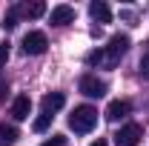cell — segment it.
Wrapping results in <instances>:
<instances>
[{"label": "cell", "mask_w": 149, "mask_h": 146, "mask_svg": "<svg viewBox=\"0 0 149 146\" xmlns=\"http://www.w3.org/2000/svg\"><path fill=\"white\" fill-rule=\"evenodd\" d=\"M40 146H66V138L63 135H55V138H49L46 143H40Z\"/></svg>", "instance_id": "obj_16"}, {"label": "cell", "mask_w": 149, "mask_h": 146, "mask_svg": "<svg viewBox=\"0 0 149 146\" xmlns=\"http://www.w3.org/2000/svg\"><path fill=\"white\" fill-rule=\"evenodd\" d=\"M141 74H149V40L143 43V55H141Z\"/></svg>", "instance_id": "obj_15"}, {"label": "cell", "mask_w": 149, "mask_h": 146, "mask_svg": "<svg viewBox=\"0 0 149 146\" xmlns=\"http://www.w3.org/2000/svg\"><path fill=\"white\" fill-rule=\"evenodd\" d=\"M9 60V43H0V66H6Z\"/></svg>", "instance_id": "obj_17"}, {"label": "cell", "mask_w": 149, "mask_h": 146, "mask_svg": "<svg viewBox=\"0 0 149 146\" xmlns=\"http://www.w3.org/2000/svg\"><path fill=\"white\" fill-rule=\"evenodd\" d=\"M49 123H52V115H40L35 123H32V129H35V132H46V129H49Z\"/></svg>", "instance_id": "obj_13"}, {"label": "cell", "mask_w": 149, "mask_h": 146, "mask_svg": "<svg viewBox=\"0 0 149 146\" xmlns=\"http://www.w3.org/2000/svg\"><path fill=\"white\" fill-rule=\"evenodd\" d=\"M17 15H26V17H43L46 15V3H40V0H35V3H26V6H20Z\"/></svg>", "instance_id": "obj_11"}, {"label": "cell", "mask_w": 149, "mask_h": 146, "mask_svg": "<svg viewBox=\"0 0 149 146\" xmlns=\"http://www.w3.org/2000/svg\"><path fill=\"white\" fill-rule=\"evenodd\" d=\"M0 26H3V29H15V26H17V9H12V12L3 17V23H0Z\"/></svg>", "instance_id": "obj_14"}, {"label": "cell", "mask_w": 149, "mask_h": 146, "mask_svg": "<svg viewBox=\"0 0 149 146\" xmlns=\"http://www.w3.org/2000/svg\"><path fill=\"white\" fill-rule=\"evenodd\" d=\"M29 112H32V100H29V95H17L15 103H12V117H15V120H26Z\"/></svg>", "instance_id": "obj_8"}, {"label": "cell", "mask_w": 149, "mask_h": 146, "mask_svg": "<svg viewBox=\"0 0 149 146\" xmlns=\"http://www.w3.org/2000/svg\"><path fill=\"white\" fill-rule=\"evenodd\" d=\"M129 52V37L126 35H115L109 40V46H103V49H95L86 55V63L89 66H103V69H115L118 63H120V57Z\"/></svg>", "instance_id": "obj_1"}, {"label": "cell", "mask_w": 149, "mask_h": 146, "mask_svg": "<svg viewBox=\"0 0 149 146\" xmlns=\"http://www.w3.org/2000/svg\"><path fill=\"white\" fill-rule=\"evenodd\" d=\"M63 103H66L63 92H52V95H46V97H43V115H52V112L63 109Z\"/></svg>", "instance_id": "obj_9"}, {"label": "cell", "mask_w": 149, "mask_h": 146, "mask_svg": "<svg viewBox=\"0 0 149 146\" xmlns=\"http://www.w3.org/2000/svg\"><path fill=\"white\" fill-rule=\"evenodd\" d=\"M46 46H49V40H46L43 32H29V35L23 37V52L26 55H43Z\"/></svg>", "instance_id": "obj_5"}, {"label": "cell", "mask_w": 149, "mask_h": 146, "mask_svg": "<svg viewBox=\"0 0 149 146\" xmlns=\"http://www.w3.org/2000/svg\"><path fill=\"white\" fill-rule=\"evenodd\" d=\"M17 138H20V132L12 126V123H3V126H0V146H15Z\"/></svg>", "instance_id": "obj_12"}, {"label": "cell", "mask_w": 149, "mask_h": 146, "mask_svg": "<svg viewBox=\"0 0 149 146\" xmlns=\"http://www.w3.org/2000/svg\"><path fill=\"white\" fill-rule=\"evenodd\" d=\"M3 95H6V80L0 77V97H3Z\"/></svg>", "instance_id": "obj_19"}, {"label": "cell", "mask_w": 149, "mask_h": 146, "mask_svg": "<svg viewBox=\"0 0 149 146\" xmlns=\"http://www.w3.org/2000/svg\"><path fill=\"white\" fill-rule=\"evenodd\" d=\"M89 146H109V143H106L103 138H97V140H95V143H89Z\"/></svg>", "instance_id": "obj_18"}, {"label": "cell", "mask_w": 149, "mask_h": 146, "mask_svg": "<svg viewBox=\"0 0 149 146\" xmlns=\"http://www.w3.org/2000/svg\"><path fill=\"white\" fill-rule=\"evenodd\" d=\"M129 112H132L129 100H112L109 106H106V120H112V123H115V120H123Z\"/></svg>", "instance_id": "obj_7"}, {"label": "cell", "mask_w": 149, "mask_h": 146, "mask_svg": "<svg viewBox=\"0 0 149 146\" xmlns=\"http://www.w3.org/2000/svg\"><path fill=\"white\" fill-rule=\"evenodd\" d=\"M89 15H92L97 23H109V20H112V9L103 3V0H95L92 6H89Z\"/></svg>", "instance_id": "obj_10"}, {"label": "cell", "mask_w": 149, "mask_h": 146, "mask_svg": "<svg viewBox=\"0 0 149 146\" xmlns=\"http://www.w3.org/2000/svg\"><path fill=\"white\" fill-rule=\"evenodd\" d=\"M72 20H74V9L66 6V3H60V6H55V9L49 12V23H52V26H69Z\"/></svg>", "instance_id": "obj_6"}, {"label": "cell", "mask_w": 149, "mask_h": 146, "mask_svg": "<svg viewBox=\"0 0 149 146\" xmlns=\"http://www.w3.org/2000/svg\"><path fill=\"white\" fill-rule=\"evenodd\" d=\"M95 123H97V112L92 106H77V109L69 115V129H72L74 135H86V132H92Z\"/></svg>", "instance_id": "obj_2"}, {"label": "cell", "mask_w": 149, "mask_h": 146, "mask_svg": "<svg viewBox=\"0 0 149 146\" xmlns=\"http://www.w3.org/2000/svg\"><path fill=\"white\" fill-rule=\"evenodd\" d=\"M141 138H143L141 123H126V126H120V132L115 135L118 146H138V143H141Z\"/></svg>", "instance_id": "obj_3"}, {"label": "cell", "mask_w": 149, "mask_h": 146, "mask_svg": "<svg viewBox=\"0 0 149 146\" xmlns=\"http://www.w3.org/2000/svg\"><path fill=\"white\" fill-rule=\"evenodd\" d=\"M77 86H80V92H83L86 97H103V95H106V83H103L100 77H95V74H83Z\"/></svg>", "instance_id": "obj_4"}]
</instances>
